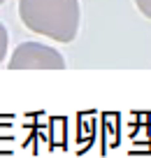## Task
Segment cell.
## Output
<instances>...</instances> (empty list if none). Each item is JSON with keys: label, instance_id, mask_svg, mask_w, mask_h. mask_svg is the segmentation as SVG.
<instances>
[{"label": "cell", "instance_id": "cell-2", "mask_svg": "<svg viewBox=\"0 0 151 158\" xmlns=\"http://www.w3.org/2000/svg\"><path fill=\"white\" fill-rule=\"evenodd\" d=\"M10 70H61L65 68V58L58 49L42 42H21L7 60Z\"/></svg>", "mask_w": 151, "mask_h": 158}, {"label": "cell", "instance_id": "cell-3", "mask_svg": "<svg viewBox=\"0 0 151 158\" xmlns=\"http://www.w3.org/2000/svg\"><path fill=\"white\" fill-rule=\"evenodd\" d=\"M7 49H10V33H7L5 23L0 21V65L5 63V56H7Z\"/></svg>", "mask_w": 151, "mask_h": 158}, {"label": "cell", "instance_id": "cell-4", "mask_svg": "<svg viewBox=\"0 0 151 158\" xmlns=\"http://www.w3.org/2000/svg\"><path fill=\"white\" fill-rule=\"evenodd\" d=\"M137 10L142 12V16H146V19H151V0H135Z\"/></svg>", "mask_w": 151, "mask_h": 158}, {"label": "cell", "instance_id": "cell-5", "mask_svg": "<svg viewBox=\"0 0 151 158\" xmlns=\"http://www.w3.org/2000/svg\"><path fill=\"white\" fill-rule=\"evenodd\" d=\"M2 2H5V0H0V5H2Z\"/></svg>", "mask_w": 151, "mask_h": 158}, {"label": "cell", "instance_id": "cell-1", "mask_svg": "<svg viewBox=\"0 0 151 158\" xmlns=\"http://www.w3.org/2000/svg\"><path fill=\"white\" fill-rule=\"evenodd\" d=\"M19 19L30 33L70 44L79 35V0H19Z\"/></svg>", "mask_w": 151, "mask_h": 158}]
</instances>
